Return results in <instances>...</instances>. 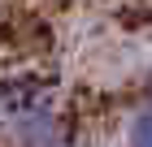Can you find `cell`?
<instances>
[{
    "mask_svg": "<svg viewBox=\"0 0 152 147\" xmlns=\"http://www.w3.org/2000/svg\"><path fill=\"white\" fill-rule=\"evenodd\" d=\"M52 100H57V87L44 74H13L0 82V117L4 121L44 113V108H52Z\"/></svg>",
    "mask_w": 152,
    "mask_h": 147,
    "instance_id": "6da1fadb",
    "label": "cell"
},
{
    "mask_svg": "<svg viewBox=\"0 0 152 147\" xmlns=\"http://www.w3.org/2000/svg\"><path fill=\"white\" fill-rule=\"evenodd\" d=\"M9 125V138L13 147H74L65 121L57 117V108H44V113H31V117H18V121H4Z\"/></svg>",
    "mask_w": 152,
    "mask_h": 147,
    "instance_id": "7a4b0ae2",
    "label": "cell"
},
{
    "mask_svg": "<svg viewBox=\"0 0 152 147\" xmlns=\"http://www.w3.org/2000/svg\"><path fill=\"white\" fill-rule=\"evenodd\" d=\"M126 147H152V104L135 108L126 121Z\"/></svg>",
    "mask_w": 152,
    "mask_h": 147,
    "instance_id": "3957f363",
    "label": "cell"
},
{
    "mask_svg": "<svg viewBox=\"0 0 152 147\" xmlns=\"http://www.w3.org/2000/svg\"><path fill=\"white\" fill-rule=\"evenodd\" d=\"M143 91H148V104H152V69H148V78H143Z\"/></svg>",
    "mask_w": 152,
    "mask_h": 147,
    "instance_id": "277c9868",
    "label": "cell"
}]
</instances>
